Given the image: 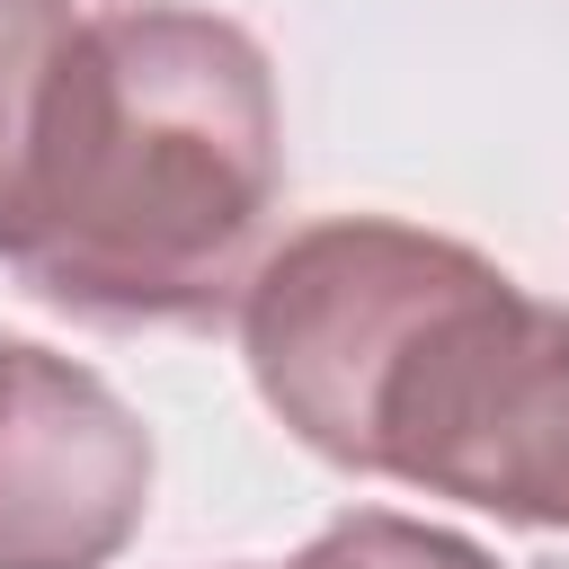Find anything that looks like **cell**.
Returning <instances> with one entry per match:
<instances>
[{
	"label": "cell",
	"mask_w": 569,
	"mask_h": 569,
	"mask_svg": "<svg viewBox=\"0 0 569 569\" xmlns=\"http://www.w3.org/2000/svg\"><path fill=\"white\" fill-rule=\"evenodd\" d=\"M276 187L267 44L187 0H116L71 18L44 71L0 267L98 329H204L240 302Z\"/></svg>",
	"instance_id": "cell-1"
},
{
	"label": "cell",
	"mask_w": 569,
	"mask_h": 569,
	"mask_svg": "<svg viewBox=\"0 0 569 569\" xmlns=\"http://www.w3.org/2000/svg\"><path fill=\"white\" fill-rule=\"evenodd\" d=\"M347 471L569 533V302H533L471 249L382 365Z\"/></svg>",
	"instance_id": "cell-2"
},
{
	"label": "cell",
	"mask_w": 569,
	"mask_h": 569,
	"mask_svg": "<svg viewBox=\"0 0 569 569\" xmlns=\"http://www.w3.org/2000/svg\"><path fill=\"white\" fill-rule=\"evenodd\" d=\"M151 516V427L71 356L0 338V569H107Z\"/></svg>",
	"instance_id": "cell-3"
},
{
	"label": "cell",
	"mask_w": 569,
	"mask_h": 569,
	"mask_svg": "<svg viewBox=\"0 0 569 569\" xmlns=\"http://www.w3.org/2000/svg\"><path fill=\"white\" fill-rule=\"evenodd\" d=\"M284 569H498L480 542L445 533V525H418V516H391V507H356L338 525H320Z\"/></svg>",
	"instance_id": "cell-4"
},
{
	"label": "cell",
	"mask_w": 569,
	"mask_h": 569,
	"mask_svg": "<svg viewBox=\"0 0 569 569\" xmlns=\"http://www.w3.org/2000/svg\"><path fill=\"white\" fill-rule=\"evenodd\" d=\"M71 0H0V213H9V187H18V151H27V124H36V98H44V71L71 36Z\"/></svg>",
	"instance_id": "cell-5"
}]
</instances>
